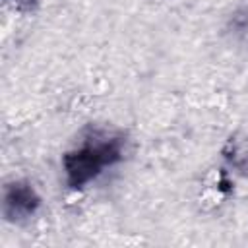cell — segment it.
<instances>
[{
	"instance_id": "1",
	"label": "cell",
	"mask_w": 248,
	"mask_h": 248,
	"mask_svg": "<svg viewBox=\"0 0 248 248\" xmlns=\"http://www.w3.org/2000/svg\"><path fill=\"white\" fill-rule=\"evenodd\" d=\"M120 159V141H97L85 143L78 151H72L64 157V169L68 176V184L72 188H79L93 180L105 167H110Z\"/></svg>"
},
{
	"instance_id": "2",
	"label": "cell",
	"mask_w": 248,
	"mask_h": 248,
	"mask_svg": "<svg viewBox=\"0 0 248 248\" xmlns=\"http://www.w3.org/2000/svg\"><path fill=\"white\" fill-rule=\"evenodd\" d=\"M37 205H39V198L35 196L33 188H29L27 184H12L8 188L4 209H6V215H10L12 219L31 215L37 209Z\"/></svg>"
},
{
	"instance_id": "3",
	"label": "cell",
	"mask_w": 248,
	"mask_h": 248,
	"mask_svg": "<svg viewBox=\"0 0 248 248\" xmlns=\"http://www.w3.org/2000/svg\"><path fill=\"white\" fill-rule=\"evenodd\" d=\"M19 4H27V6H31L33 4V0H17Z\"/></svg>"
}]
</instances>
